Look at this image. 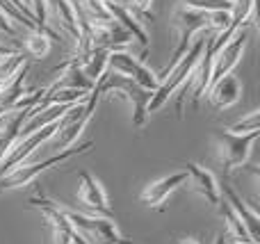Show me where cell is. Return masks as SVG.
<instances>
[{"mask_svg": "<svg viewBox=\"0 0 260 244\" xmlns=\"http://www.w3.org/2000/svg\"><path fill=\"white\" fill-rule=\"evenodd\" d=\"M203 48H206V39H194V44L189 46V50L180 57V62L176 64V66H171L167 73L157 76L160 85H157V89L153 91L151 100H148V108H146L148 117H151L153 112H157L162 105L169 103V98L174 96L176 89H183V87L187 85L194 73V66H197L199 57H201V53H203Z\"/></svg>", "mask_w": 260, "mask_h": 244, "instance_id": "cell-1", "label": "cell"}, {"mask_svg": "<svg viewBox=\"0 0 260 244\" xmlns=\"http://www.w3.org/2000/svg\"><path fill=\"white\" fill-rule=\"evenodd\" d=\"M99 98H101V91H99V87L94 85V89L89 91V96H87L82 103H76L62 119H59L57 130H55V135L50 137L46 144H48L50 149H57V151L71 149L73 142L82 135V130H85L87 123H89L91 117H94Z\"/></svg>", "mask_w": 260, "mask_h": 244, "instance_id": "cell-2", "label": "cell"}, {"mask_svg": "<svg viewBox=\"0 0 260 244\" xmlns=\"http://www.w3.org/2000/svg\"><path fill=\"white\" fill-rule=\"evenodd\" d=\"M96 87H99L101 96L103 94H114V96H119V98L128 100L130 108H133V126L135 128H144V123H146V119H148L146 108H148V100H151L153 91L139 87L137 82H133L126 76L110 73V71L105 73L99 82H96Z\"/></svg>", "mask_w": 260, "mask_h": 244, "instance_id": "cell-3", "label": "cell"}, {"mask_svg": "<svg viewBox=\"0 0 260 244\" xmlns=\"http://www.w3.org/2000/svg\"><path fill=\"white\" fill-rule=\"evenodd\" d=\"M91 149H94V142H87V144H82V146H71V149L59 151L57 155H50V158L44 160V162L18 164V167L12 169L9 173L0 176V190H3V192L5 190H18V187L30 185V183L39 176V173L48 171V169H53V167H59V164H64V162H69V160L78 158V155L89 153Z\"/></svg>", "mask_w": 260, "mask_h": 244, "instance_id": "cell-4", "label": "cell"}, {"mask_svg": "<svg viewBox=\"0 0 260 244\" xmlns=\"http://www.w3.org/2000/svg\"><path fill=\"white\" fill-rule=\"evenodd\" d=\"M69 224L80 233L85 240H91L94 244H135L133 240L119 233L114 219H105V217H94V215H82V213H73V210H64Z\"/></svg>", "mask_w": 260, "mask_h": 244, "instance_id": "cell-5", "label": "cell"}, {"mask_svg": "<svg viewBox=\"0 0 260 244\" xmlns=\"http://www.w3.org/2000/svg\"><path fill=\"white\" fill-rule=\"evenodd\" d=\"M217 140V160L224 164V173H231L233 169L244 167L251 155V146L258 140L256 132H247V135H233L229 130L215 132Z\"/></svg>", "mask_w": 260, "mask_h": 244, "instance_id": "cell-6", "label": "cell"}, {"mask_svg": "<svg viewBox=\"0 0 260 244\" xmlns=\"http://www.w3.org/2000/svg\"><path fill=\"white\" fill-rule=\"evenodd\" d=\"M174 23H176V30H178V44H176L174 57H171L169 66L162 73H167L171 66H176V64L180 62V57H183L189 50V46L194 44V34H197V32L210 27V23H208V12H199V9H189V7H180L178 12L174 14Z\"/></svg>", "mask_w": 260, "mask_h": 244, "instance_id": "cell-7", "label": "cell"}, {"mask_svg": "<svg viewBox=\"0 0 260 244\" xmlns=\"http://www.w3.org/2000/svg\"><path fill=\"white\" fill-rule=\"evenodd\" d=\"M108 71L119 73V76H126L148 91H155L157 85H160L155 73H153L148 66H144V62L139 57L126 53V50H112V53L108 55Z\"/></svg>", "mask_w": 260, "mask_h": 244, "instance_id": "cell-8", "label": "cell"}, {"mask_svg": "<svg viewBox=\"0 0 260 244\" xmlns=\"http://www.w3.org/2000/svg\"><path fill=\"white\" fill-rule=\"evenodd\" d=\"M78 201H80L94 217L112 219L114 213H112V208H110L108 194H105L103 185H101L89 171L78 173Z\"/></svg>", "mask_w": 260, "mask_h": 244, "instance_id": "cell-9", "label": "cell"}, {"mask_svg": "<svg viewBox=\"0 0 260 244\" xmlns=\"http://www.w3.org/2000/svg\"><path fill=\"white\" fill-rule=\"evenodd\" d=\"M55 130H57V123H50V126L41 128V130H35V132H30V135L21 137V140L14 144V149L7 153V158L0 162V176L9 173L12 169H16L18 164H23V160L30 158L41 144H46V142L55 135Z\"/></svg>", "mask_w": 260, "mask_h": 244, "instance_id": "cell-10", "label": "cell"}, {"mask_svg": "<svg viewBox=\"0 0 260 244\" xmlns=\"http://www.w3.org/2000/svg\"><path fill=\"white\" fill-rule=\"evenodd\" d=\"M185 183H187V173L185 171H174V173H169V176L157 178V181L148 183L142 190L139 203L151 210H165V203L169 201V196L174 194L180 185H185Z\"/></svg>", "mask_w": 260, "mask_h": 244, "instance_id": "cell-11", "label": "cell"}, {"mask_svg": "<svg viewBox=\"0 0 260 244\" xmlns=\"http://www.w3.org/2000/svg\"><path fill=\"white\" fill-rule=\"evenodd\" d=\"M244 50H247V34H244V30H238L233 34V39H231L229 44H226L224 48L215 55V59H212L210 85L212 82H217L219 78L231 76V73H233V68L242 62Z\"/></svg>", "mask_w": 260, "mask_h": 244, "instance_id": "cell-12", "label": "cell"}, {"mask_svg": "<svg viewBox=\"0 0 260 244\" xmlns=\"http://www.w3.org/2000/svg\"><path fill=\"white\" fill-rule=\"evenodd\" d=\"M185 173H187L189 187H192L199 196H203L210 205H219L221 190H219V183H217L215 173L208 171V169H203L201 164H197V162H187Z\"/></svg>", "mask_w": 260, "mask_h": 244, "instance_id": "cell-13", "label": "cell"}, {"mask_svg": "<svg viewBox=\"0 0 260 244\" xmlns=\"http://www.w3.org/2000/svg\"><path fill=\"white\" fill-rule=\"evenodd\" d=\"M208 103L215 110H229L242 98V82L238 80V76H224L217 82H212L208 87Z\"/></svg>", "mask_w": 260, "mask_h": 244, "instance_id": "cell-14", "label": "cell"}, {"mask_svg": "<svg viewBox=\"0 0 260 244\" xmlns=\"http://www.w3.org/2000/svg\"><path fill=\"white\" fill-rule=\"evenodd\" d=\"M221 190V196H224V201L231 205V210H233L235 215L240 217V222L244 224V228H247L249 237H251V242L258 244V235H260V219H258V213L253 208H249L247 203L242 201V196L238 194V192L233 190V187L229 185V183H224V185H219Z\"/></svg>", "mask_w": 260, "mask_h": 244, "instance_id": "cell-15", "label": "cell"}, {"mask_svg": "<svg viewBox=\"0 0 260 244\" xmlns=\"http://www.w3.org/2000/svg\"><path fill=\"white\" fill-rule=\"evenodd\" d=\"M27 112H9L0 117V162L7 158V153L14 149V144L21 137V126L25 123Z\"/></svg>", "mask_w": 260, "mask_h": 244, "instance_id": "cell-16", "label": "cell"}, {"mask_svg": "<svg viewBox=\"0 0 260 244\" xmlns=\"http://www.w3.org/2000/svg\"><path fill=\"white\" fill-rule=\"evenodd\" d=\"M25 76H27V64L18 68L16 76H14L12 80L5 82V87L0 89V117L14 112V105H16L18 100L25 96V94H23V87H25Z\"/></svg>", "mask_w": 260, "mask_h": 244, "instance_id": "cell-17", "label": "cell"}, {"mask_svg": "<svg viewBox=\"0 0 260 244\" xmlns=\"http://www.w3.org/2000/svg\"><path fill=\"white\" fill-rule=\"evenodd\" d=\"M50 48H53V39L44 30H32L23 41V53L32 55V57H46Z\"/></svg>", "mask_w": 260, "mask_h": 244, "instance_id": "cell-18", "label": "cell"}, {"mask_svg": "<svg viewBox=\"0 0 260 244\" xmlns=\"http://www.w3.org/2000/svg\"><path fill=\"white\" fill-rule=\"evenodd\" d=\"M217 208H219L221 217L226 219V228H229V235L233 237V240H240V242L249 240V242H251V237H249V233H247V228H244V224L240 222V217L233 213V210H231V205L226 203L224 199L219 201V205H217Z\"/></svg>", "mask_w": 260, "mask_h": 244, "instance_id": "cell-19", "label": "cell"}, {"mask_svg": "<svg viewBox=\"0 0 260 244\" xmlns=\"http://www.w3.org/2000/svg\"><path fill=\"white\" fill-rule=\"evenodd\" d=\"M25 53L23 50H14L12 55H5L0 57V82H7L16 76V71L21 66H25Z\"/></svg>", "mask_w": 260, "mask_h": 244, "instance_id": "cell-20", "label": "cell"}, {"mask_svg": "<svg viewBox=\"0 0 260 244\" xmlns=\"http://www.w3.org/2000/svg\"><path fill=\"white\" fill-rule=\"evenodd\" d=\"M185 7L189 9H199V12H231L233 3L229 0H183Z\"/></svg>", "mask_w": 260, "mask_h": 244, "instance_id": "cell-21", "label": "cell"}, {"mask_svg": "<svg viewBox=\"0 0 260 244\" xmlns=\"http://www.w3.org/2000/svg\"><path fill=\"white\" fill-rule=\"evenodd\" d=\"M226 130L233 132V135H247V132L260 130V110H253V112H249L247 117H242L238 123H233V126L226 128Z\"/></svg>", "mask_w": 260, "mask_h": 244, "instance_id": "cell-22", "label": "cell"}, {"mask_svg": "<svg viewBox=\"0 0 260 244\" xmlns=\"http://www.w3.org/2000/svg\"><path fill=\"white\" fill-rule=\"evenodd\" d=\"M128 9L133 12V16H144L153 21V0H128Z\"/></svg>", "mask_w": 260, "mask_h": 244, "instance_id": "cell-23", "label": "cell"}, {"mask_svg": "<svg viewBox=\"0 0 260 244\" xmlns=\"http://www.w3.org/2000/svg\"><path fill=\"white\" fill-rule=\"evenodd\" d=\"M208 23L215 32H224L231 25V12H210L208 14Z\"/></svg>", "mask_w": 260, "mask_h": 244, "instance_id": "cell-24", "label": "cell"}, {"mask_svg": "<svg viewBox=\"0 0 260 244\" xmlns=\"http://www.w3.org/2000/svg\"><path fill=\"white\" fill-rule=\"evenodd\" d=\"M0 32H3V34H14V32H16L14 21L3 12V9H0Z\"/></svg>", "mask_w": 260, "mask_h": 244, "instance_id": "cell-25", "label": "cell"}, {"mask_svg": "<svg viewBox=\"0 0 260 244\" xmlns=\"http://www.w3.org/2000/svg\"><path fill=\"white\" fill-rule=\"evenodd\" d=\"M16 48H12V46H7V44H3L0 41V57H5V55H12Z\"/></svg>", "mask_w": 260, "mask_h": 244, "instance_id": "cell-26", "label": "cell"}, {"mask_svg": "<svg viewBox=\"0 0 260 244\" xmlns=\"http://www.w3.org/2000/svg\"><path fill=\"white\" fill-rule=\"evenodd\" d=\"M215 244H229V240H226V235H224V233H219V235H217Z\"/></svg>", "mask_w": 260, "mask_h": 244, "instance_id": "cell-27", "label": "cell"}, {"mask_svg": "<svg viewBox=\"0 0 260 244\" xmlns=\"http://www.w3.org/2000/svg\"><path fill=\"white\" fill-rule=\"evenodd\" d=\"M178 244H199V240H194V237H183Z\"/></svg>", "mask_w": 260, "mask_h": 244, "instance_id": "cell-28", "label": "cell"}, {"mask_svg": "<svg viewBox=\"0 0 260 244\" xmlns=\"http://www.w3.org/2000/svg\"><path fill=\"white\" fill-rule=\"evenodd\" d=\"M229 244H256V242H249V240H244V242H240V240H231Z\"/></svg>", "mask_w": 260, "mask_h": 244, "instance_id": "cell-29", "label": "cell"}, {"mask_svg": "<svg viewBox=\"0 0 260 244\" xmlns=\"http://www.w3.org/2000/svg\"><path fill=\"white\" fill-rule=\"evenodd\" d=\"M21 3L25 5V7H27V9H30V12H32V0H21ZM32 14H35V12H32Z\"/></svg>", "mask_w": 260, "mask_h": 244, "instance_id": "cell-30", "label": "cell"}, {"mask_svg": "<svg viewBox=\"0 0 260 244\" xmlns=\"http://www.w3.org/2000/svg\"><path fill=\"white\" fill-rule=\"evenodd\" d=\"M103 3H105V5H110V3H119V0H103ZM121 3H123V0H121Z\"/></svg>", "mask_w": 260, "mask_h": 244, "instance_id": "cell-31", "label": "cell"}, {"mask_svg": "<svg viewBox=\"0 0 260 244\" xmlns=\"http://www.w3.org/2000/svg\"><path fill=\"white\" fill-rule=\"evenodd\" d=\"M3 87H5V82H0V89H3Z\"/></svg>", "mask_w": 260, "mask_h": 244, "instance_id": "cell-32", "label": "cell"}, {"mask_svg": "<svg viewBox=\"0 0 260 244\" xmlns=\"http://www.w3.org/2000/svg\"><path fill=\"white\" fill-rule=\"evenodd\" d=\"M229 3H235V0H229Z\"/></svg>", "mask_w": 260, "mask_h": 244, "instance_id": "cell-33", "label": "cell"}, {"mask_svg": "<svg viewBox=\"0 0 260 244\" xmlns=\"http://www.w3.org/2000/svg\"><path fill=\"white\" fill-rule=\"evenodd\" d=\"M123 3H128V0H123Z\"/></svg>", "mask_w": 260, "mask_h": 244, "instance_id": "cell-34", "label": "cell"}]
</instances>
